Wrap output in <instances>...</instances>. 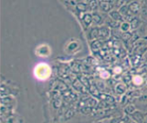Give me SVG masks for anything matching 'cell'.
<instances>
[{
    "label": "cell",
    "mask_w": 147,
    "mask_h": 123,
    "mask_svg": "<svg viewBox=\"0 0 147 123\" xmlns=\"http://www.w3.org/2000/svg\"><path fill=\"white\" fill-rule=\"evenodd\" d=\"M51 68L49 64L45 63L38 64L33 69V76L34 77L40 82L47 81L51 76Z\"/></svg>",
    "instance_id": "1"
},
{
    "label": "cell",
    "mask_w": 147,
    "mask_h": 123,
    "mask_svg": "<svg viewBox=\"0 0 147 123\" xmlns=\"http://www.w3.org/2000/svg\"><path fill=\"white\" fill-rule=\"evenodd\" d=\"M35 54L38 57H42V58H46L49 57L51 55V47L46 44V43H42L40 45H38L36 49H35Z\"/></svg>",
    "instance_id": "2"
},
{
    "label": "cell",
    "mask_w": 147,
    "mask_h": 123,
    "mask_svg": "<svg viewBox=\"0 0 147 123\" xmlns=\"http://www.w3.org/2000/svg\"><path fill=\"white\" fill-rule=\"evenodd\" d=\"M147 115V113L146 112H144V111H141V110H137L134 114H132L131 115V118L136 121L137 123H143L145 117Z\"/></svg>",
    "instance_id": "3"
},
{
    "label": "cell",
    "mask_w": 147,
    "mask_h": 123,
    "mask_svg": "<svg viewBox=\"0 0 147 123\" xmlns=\"http://www.w3.org/2000/svg\"><path fill=\"white\" fill-rule=\"evenodd\" d=\"M115 91L119 96H123L127 91V87L125 83H122V82L117 83L115 87Z\"/></svg>",
    "instance_id": "4"
},
{
    "label": "cell",
    "mask_w": 147,
    "mask_h": 123,
    "mask_svg": "<svg viewBox=\"0 0 147 123\" xmlns=\"http://www.w3.org/2000/svg\"><path fill=\"white\" fill-rule=\"evenodd\" d=\"M138 108L136 107V105L135 104H132V103H131V104H128L125 108V113L127 114V115H131L132 114H134L138 109H137Z\"/></svg>",
    "instance_id": "5"
},
{
    "label": "cell",
    "mask_w": 147,
    "mask_h": 123,
    "mask_svg": "<svg viewBox=\"0 0 147 123\" xmlns=\"http://www.w3.org/2000/svg\"><path fill=\"white\" fill-rule=\"evenodd\" d=\"M110 17L113 19V21H116V22H119L122 19V15L119 13V11H111L109 13Z\"/></svg>",
    "instance_id": "6"
},
{
    "label": "cell",
    "mask_w": 147,
    "mask_h": 123,
    "mask_svg": "<svg viewBox=\"0 0 147 123\" xmlns=\"http://www.w3.org/2000/svg\"><path fill=\"white\" fill-rule=\"evenodd\" d=\"M140 10V5L137 2H133L129 5V11H131L132 13H137Z\"/></svg>",
    "instance_id": "7"
},
{
    "label": "cell",
    "mask_w": 147,
    "mask_h": 123,
    "mask_svg": "<svg viewBox=\"0 0 147 123\" xmlns=\"http://www.w3.org/2000/svg\"><path fill=\"white\" fill-rule=\"evenodd\" d=\"M132 82L136 86H140L144 82V78L140 76H136L132 78Z\"/></svg>",
    "instance_id": "8"
},
{
    "label": "cell",
    "mask_w": 147,
    "mask_h": 123,
    "mask_svg": "<svg viewBox=\"0 0 147 123\" xmlns=\"http://www.w3.org/2000/svg\"><path fill=\"white\" fill-rule=\"evenodd\" d=\"M98 35L103 37H106L109 35V29L106 27H102L98 29Z\"/></svg>",
    "instance_id": "9"
},
{
    "label": "cell",
    "mask_w": 147,
    "mask_h": 123,
    "mask_svg": "<svg viewBox=\"0 0 147 123\" xmlns=\"http://www.w3.org/2000/svg\"><path fill=\"white\" fill-rule=\"evenodd\" d=\"M131 28V23H127V22H124V23H121V25H120V29H121L122 31H124V32L129 31Z\"/></svg>",
    "instance_id": "10"
},
{
    "label": "cell",
    "mask_w": 147,
    "mask_h": 123,
    "mask_svg": "<svg viewBox=\"0 0 147 123\" xmlns=\"http://www.w3.org/2000/svg\"><path fill=\"white\" fill-rule=\"evenodd\" d=\"M100 6H101V9L105 11H109L111 7V5L108 2H101L100 3Z\"/></svg>",
    "instance_id": "11"
},
{
    "label": "cell",
    "mask_w": 147,
    "mask_h": 123,
    "mask_svg": "<svg viewBox=\"0 0 147 123\" xmlns=\"http://www.w3.org/2000/svg\"><path fill=\"white\" fill-rule=\"evenodd\" d=\"M93 19H92V16H91V15H89V14H86L85 16H84V23L88 25V24H90L91 23H92V21Z\"/></svg>",
    "instance_id": "12"
},
{
    "label": "cell",
    "mask_w": 147,
    "mask_h": 123,
    "mask_svg": "<svg viewBox=\"0 0 147 123\" xmlns=\"http://www.w3.org/2000/svg\"><path fill=\"white\" fill-rule=\"evenodd\" d=\"M131 28L132 29H136V28H138V26L139 25V20L138 19V18H133L131 21Z\"/></svg>",
    "instance_id": "13"
},
{
    "label": "cell",
    "mask_w": 147,
    "mask_h": 123,
    "mask_svg": "<svg viewBox=\"0 0 147 123\" xmlns=\"http://www.w3.org/2000/svg\"><path fill=\"white\" fill-rule=\"evenodd\" d=\"M92 19H93V21H94L96 23H101V20H102L101 17H100L98 14H97V13H94V14L92 15Z\"/></svg>",
    "instance_id": "14"
},
{
    "label": "cell",
    "mask_w": 147,
    "mask_h": 123,
    "mask_svg": "<svg viewBox=\"0 0 147 123\" xmlns=\"http://www.w3.org/2000/svg\"><path fill=\"white\" fill-rule=\"evenodd\" d=\"M128 11H129V6H127V5H123V6L120 8V10H119V13H120L121 15H125V14H127Z\"/></svg>",
    "instance_id": "15"
},
{
    "label": "cell",
    "mask_w": 147,
    "mask_h": 123,
    "mask_svg": "<svg viewBox=\"0 0 147 123\" xmlns=\"http://www.w3.org/2000/svg\"><path fill=\"white\" fill-rule=\"evenodd\" d=\"M98 35V29H93L92 30V32H91V38L92 39H95Z\"/></svg>",
    "instance_id": "16"
},
{
    "label": "cell",
    "mask_w": 147,
    "mask_h": 123,
    "mask_svg": "<svg viewBox=\"0 0 147 123\" xmlns=\"http://www.w3.org/2000/svg\"><path fill=\"white\" fill-rule=\"evenodd\" d=\"M90 7L92 10H94L97 8V1L96 0H92V1L90 2Z\"/></svg>",
    "instance_id": "17"
},
{
    "label": "cell",
    "mask_w": 147,
    "mask_h": 123,
    "mask_svg": "<svg viewBox=\"0 0 147 123\" xmlns=\"http://www.w3.org/2000/svg\"><path fill=\"white\" fill-rule=\"evenodd\" d=\"M77 9L79 10V11H84L86 9V7H85V5L84 4H78V6H77Z\"/></svg>",
    "instance_id": "18"
},
{
    "label": "cell",
    "mask_w": 147,
    "mask_h": 123,
    "mask_svg": "<svg viewBox=\"0 0 147 123\" xmlns=\"http://www.w3.org/2000/svg\"><path fill=\"white\" fill-rule=\"evenodd\" d=\"M110 76V73L108 71H104V73H101V76L103 78H108Z\"/></svg>",
    "instance_id": "19"
},
{
    "label": "cell",
    "mask_w": 147,
    "mask_h": 123,
    "mask_svg": "<svg viewBox=\"0 0 147 123\" xmlns=\"http://www.w3.org/2000/svg\"><path fill=\"white\" fill-rule=\"evenodd\" d=\"M114 71H115V73H120L121 71H122V70H121V68L120 67H119V70H117V68H115V70H114Z\"/></svg>",
    "instance_id": "20"
},
{
    "label": "cell",
    "mask_w": 147,
    "mask_h": 123,
    "mask_svg": "<svg viewBox=\"0 0 147 123\" xmlns=\"http://www.w3.org/2000/svg\"><path fill=\"white\" fill-rule=\"evenodd\" d=\"M117 1L119 0H111V5H117Z\"/></svg>",
    "instance_id": "21"
},
{
    "label": "cell",
    "mask_w": 147,
    "mask_h": 123,
    "mask_svg": "<svg viewBox=\"0 0 147 123\" xmlns=\"http://www.w3.org/2000/svg\"><path fill=\"white\" fill-rule=\"evenodd\" d=\"M143 123H147V115H146V117H145V119H144V120Z\"/></svg>",
    "instance_id": "22"
}]
</instances>
